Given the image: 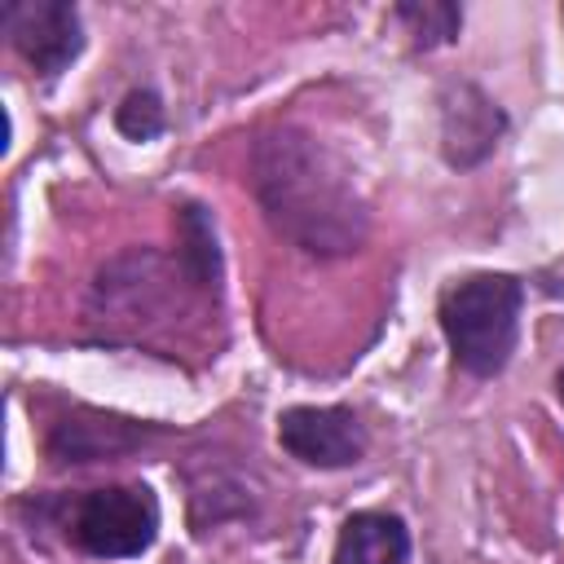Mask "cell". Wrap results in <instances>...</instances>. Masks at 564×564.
Here are the masks:
<instances>
[{
	"label": "cell",
	"instance_id": "1",
	"mask_svg": "<svg viewBox=\"0 0 564 564\" xmlns=\"http://www.w3.org/2000/svg\"><path fill=\"white\" fill-rule=\"evenodd\" d=\"M251 194L264 225L313 260L352 256L370 234V203L317 132L273 123L251 141Z\"/></svg>",
	"mask_w": 564,
	"mask_h": 564
},
{
	"label": "cell",
	"instance_id": "2",
	"mask_svg": "<svg viewBox=\"0 0 564 564\" xmlns=\"http://www.w3.org/2000/svg\"><path fill=\"white\" fill-rule=\"evenodd\" d=\"M524 282L516 273H467L454 278L436 300V322L449 344V357L471 379H494L507 370L520 339Z\"/></svg>",
	"mask_w": 564,
	"mask_h": 564
},
{
	"label": "cell",
	"instance_id": "3",
	"mask_svg": "<svg viewBox=\"0 0 564 564\" xmlns=\"http://www.w3.org/2000/svg\"><path fill=\"white\" fill-rule=\"evenodd\" d=\"M66 538L93 560H137L159 538V498L150 485H101L66 502Z\"/></svg>",
	"mask_w": 564,
	"mask_h": 564
},
{
	"label": "cell",
	"instance_id": "4",
	"mask_svg": "<svg viewBox=\"0 0 564 564\" xmlns=\"http://www.w3.org/2000/svg\"><path fill=\"white\" fill-rule=\"evenodd\" d=\"M0 22L18 57L40 79H57L84 53V22L66 0H4Z\"/></svg>",
	"mask_w": 564,
	"mask_h": 564
},
{
	"label": "cell",
	"instance_id": "5",
	"mask_svg": "<svg viewBox=\"0 0 564 564\" xmlns=\"http://www.w3.org/2000/svg\"><path fill=\"white\" fill-rule=\"evenodd\" d=\"M278 445L317 471H339L366 458L370 432L352 405H291L278 414Z\"/></svg>",
	"mask_w": 564,
	"mask_h": 564
},
{
	"label": "cell",
	"instance_id": "6",
	"mask_svg": "<svg viewBox=\"0 0 564 564\" xmlns=\"http://www.w3.org/2000/svg\"><path fill=\"white\" fill-rule=\"evenodd\" d=\"M507 132L502 106L471 79H458L441 93V159L458 172L480 167Z\"/></svg>",
	"mask_w": 564,
	"mask_h": 564
},
{
	"label": "cell",
	"instance_id": "7",
	"mask_svg": "<svg viewBox=\"0 0 564 564\" xmlns=\"http://www.w3.org/2000/svg\"><path fill=\"white\" fill-rule=\"evenodd\" d=\"M154 436V427L137 423V419H119V414H70V419H57L48 427V458L53 463H101V458H123L132 449H141L145 441Z\"/></svg>",
	"mask_w": 564,
	"mask_h": 564
},
{
	"label": "cell",
	"instance_id": "8",
	"mask_svg": "<svg viewBox=\"0 0 564 564\" xmlns=\"http://www.w3.org/2000/svg\"><path fill=\"white\" fill-rule=\"evenodd\" d=\"M410 529L392 511H352L339 524L330 564H405Z\"/></svg>",
	"mask_w": 564,
	"mask_h": 564
},
{
	"label": "cell",
	"instance_id": "9",
	"mask_svg": "<svg viewBox=\"0 0 564 564\" xmlns=\"http://www.w3.org/2000/svg\"><path fill=\"white\" fill-rule=\"evenodd\" d=\"M176 264L189 278L194 291L220 295V242H216V220L203 203H181L176 207Z\"/></svg>",
	"mask_w": 564,
	"mask_h": 564
},
{
	"label": "cell",
	"instance_id": "10",
	"mask_svg": "<svg viewBox=\"0 0 564 564\" xmlns=\"http://www.w3.org/2000/svg\"><path fill=\"white\" fill-rule=\"evenodd\" d=\"M392 18L410 31L414 48H423V53H432L441 44H454L458 31H463V9L449 4V0H405V4L392 9Z\"/></svg>",
	"mask_w": 564,
	"mask_h": 564
},
{
	"label": "cell",
	"instance_id": "11",
	"mask_svg": "<svg viewBox=\"0 0 564 564\" xmlns=\"http://www.w3.org/2000/svg\"><path fill=\"white\" fill-rule=\"evenodd\" d=\"M115 128H119L128 141H154V137L167 128L163 97H159L154 88H132V93H123V101L115 106Z\"/></svg>",
	"mask_w": 564,
	"mask_h": 564
},
{
	"label": "cell",
	"instance_id": "12",
	"mask_svg": "<svg viewBox=\"0 0 564 564\" xmlns=\"http://www.w3.org/2000/svg\"><path fill=\"white\" fill-rule=\"evenodd\" d=\"M555 397H560V405H564V370H555Z\"/></svg>",
	"mask_w": 564,
	"mask_h": 564
},
{
	"label": "cell",
	"instance_id": "13",
	"mask_svg": "<svg viewBox=\"0 0 564 564\" xmlns=\"http://www.w3.org/2000/svg\"><path fill=\"white\" fill-rule=\"evenodd\" d=\"M560 13H564V9H560Z\"/></svg>",
	"mask_w": 564,
	"mask_h": 564
}]
</instances>
